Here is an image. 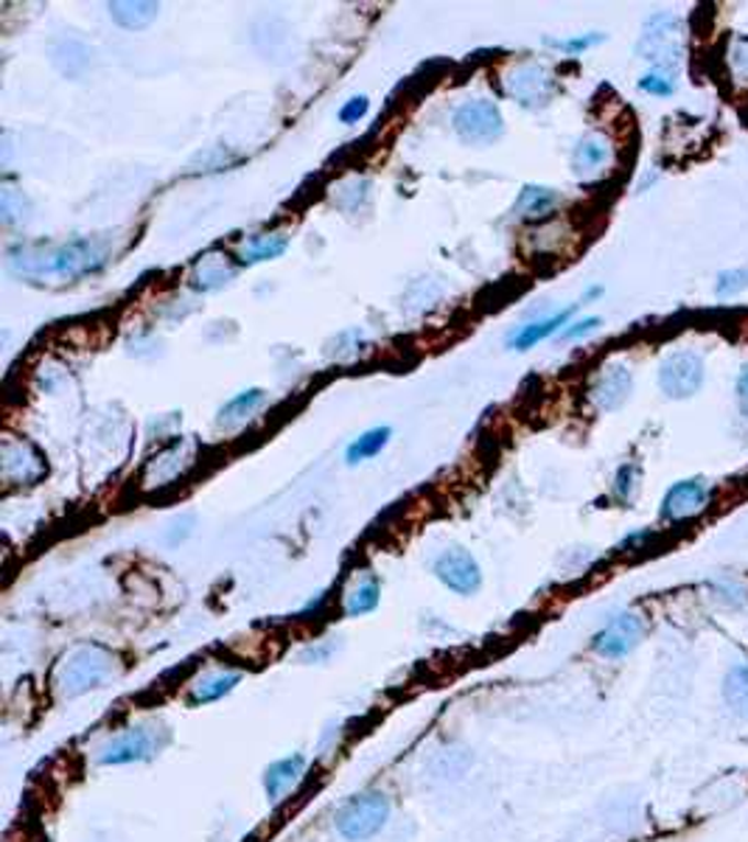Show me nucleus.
I'll return each mask as SVG.
<instances>
[{"mask_svg": "<svg viewBox=\"0 0 748 842\" xmlns=\"http://www.w3.org/2000/svg\"><path fill=\"white\" fill-rule=\"evenodd\" d=\"M609 157H612V146H609V141L600 139V135H589V139L580 141L578 149H574L572 166L578 175H592V171H598L600 166L609 164Z\"/></svg>", "mask_w": 748, "mask_h": 842, "instance_id": "16", "label": "nucleus"}, {"mask_svg": "<svg viewBox=\"0 0 748 842\" xmlns=\"http://www.w3.org/2000/svg\"><path fill=\"white\" fill-rule=\"evenodd\" d=\"M574 307L563 309V312H556V314H549V318H544V321H536V323H527V326H522L518 332L511 334V343L516 352H527V348H533L536 343H542V340L552 337L556 332H561V326H567V321L572 318Z\"/></svg>", "mask_w": 748, "mask_h": 842, "instance_id": "14", "label": "nucleus"}, {"mask_svg": "<svg viewBox=\"0 0 748 842\" xmlns=\"http://www.w3.org/2000/svg\"><path fill=\"white\" fill-rule=\"evenodd\" d=\"M710 500H712V489L706 480L701 478L681 480V484L670 486L665 500H661V520H668V522L690 520V517L706 511Z\"/></svg>", "mask_w": 748, "mask_h": 842, "instance_id": "10", "label": "nucleus"}, {"mask_svg": "<svg viewBox=\"0 0 748 842\" xmlns=\"http://www.w3.org/2000/svg\"><path fill=\"white\" fill-rule=\"evenodd\" d=\"M636 480H639V469H636V466H623V469L617 472V486H614V491H617L619 500L628 503L636 491Z\"/></svg>", "mask_w": 748, "mask_h": 842, "instance_id": "27", "label": "nucleus"}, {"mask_svg": "<svg viewBox=\"0 0 748 842\" xmlns=\"http://www.w3.org/2000/svg\"><path fill=\"white\" fill-rule=\"evenodd\" d=\"M160 747L163 742H157L155 728H126L101 744L96 761L104 767H121V764H132V761L152 758Z\"/></svg>", "mask_w": 748, "mask_h": 842, "instance_id": "7", "label": "nucleus"}, {"mask_svg": "<svg viewBox=\"0 0 748 842\" xmlns=\"http://www.w3.org/2000/svg\"><path fill=\"white\" fill-rule=\"evenodd\" d=\"M507 90L524 108H544L556 93V79L544 65H522L518 70H513Z\"/></svg>", "mask_w": 748, "mask_h": 842, "instance_id": "11", "label": "nucleus"}, {"mask_svg": "<svg viewBox=\"0 0 748 842\" xmlns=\"http://www.w3.org/2000/svg\"><path fill=\"white\" fill-rule=\"evenodd\" d=\"M737 405H740V413L748 419V365H743L740 377H737Z\"/></svg>", "mask_w": 748, "mask_h": 842, "instance_id": "31", "label": "nucleus"}, {"mask_svg": "<svg viewBox=\"0 0 748 842\" xmlns=\"http://www.w3.org/2000/svg\"><path fill=\"white\" fill-rule=\"evenodd\" d=\"M113 672L115 654L101 646H79L59 663L54 686H57L59 697H81V694L104 686L107 679L113 677Z\"/></svg>", "mask_w": 748, "mask_h": 842, "instance_id": "2", "label": "nucleus"}, {"mask_svg": "<svg viewBox=\"0 0 748 842\" xmlns=\"http://www.w3.org/2000/svg\"><path fill=\"white\" fill-rule=\"evenodd\" d=\"M724 699L737 717L748 719V663H737L724 679Z\"/></svg>", "mask_w": 748, "mask_h": 842, "instance_id": "17", "label": "nucleus"}, {"mask_svg": "<svg viewBox=\"0 0 748 842\" xmlns=\"http://www.w3.org/2000/svg\"><path fill=\"white\" fill-rule=\"evenodd\" d=\"M455 130L466 144L471 146H488L499 141V135L505 133V121L493 101L477 99L466 101L455 113Z\"/></svg>", "mask_w": 748, "mask_h": 842, "instance_id": "6", "label": "nucleus"}, {"mask_svg": "<svg viewBox=\"0 0 748 842\" xmlns=\"http://www.w3.org/2000/svg\"><path fill=\"white\" fill-rule=\"evenodd\" d=\"M598 43H603V34H592V37H578V40H563V43H556V45L558 48L569 51V54H578V51H587Z\"/></svg>", "mask_w": 748, "mask_h": 842, "instance_id": "29", "label": "nucleus"}, {"mask_svg": "<svg viewBox=\"0 0 748 842\" xmlns=\"http://www.w3.org/2000/svg\"><path fill=\"white\" fill-rule=\"evenodd\" d=\"M748 287V267H737V270H724L717 276L715 292L717 298H732Z\"/></svg>", "mask_w": 748, "mask_h": 842, "instance_id": "26", "label": "nucleus"}, {"mask_svg": "<svg viewBox=\"0 0 748 842\" xmlns=\"http://www.w3.org/2000/svg\"><path fill=\"white\" fill-rule=\"evenodd\" d=\"M287 236L281 233H269V236H253L249 245H244L242 262L247 265H256V262H267V258H278L283 251H287Z\"/></svg>", "mask_w": 748, "mask_h": 842, "instance_id": "22", "label": "nucleus"}, {"mask_svg": "<svg viewBox=\"0 0 748 842\" xmlns=\"http://www.w3.org/2000/svg\"><path fill=\"white\" fill-rule=\"evenodd\" d=\"M242 683V674L238 672H211L205 677H200L191 686V702L193 705H208L216 702V699L227 697L233 688Z\"/></svg>", "mask_w": 748, "mask_h": 842, "instance_id": "15", "label": "nucleus"}, {"mask_svg": "<svg viewBox=\"0 0 748 842\" xmlns=\"http://www.w3.org/2000/svg\"><path fill=\"white\" fill-rule=\"evenodd\" d=\"M435 576L440 578L443 585L449 587V590L460 592V596H471V592L480 590L482 585V573L477 560L462 547H449V551H443L440 556L435 560Z\"/></svg>", "mask_w": 748, "mask_h": 842, "instance_id": "9", "label": "nucleus"}, {"mask_svg": "<svg viewBox=\"0 0 748 842\" xmlns=\"http://www.w3.org/2000/svg\"><path fill=\"white\" fill-rule=\"evenodd\" d=\"M726 65H729V74L735 76L737 82L748 85V37L737 34L729 40V48H726Z\"/></svg>", "mask_w": 748, "mask_h": 842, "instance_id": "24", "label": "nucleus"}, {"mask_svg": "<svg viewBox=\"0 0 748 842\" xmlns=\"http://www.w3.org/2000/svg\"><path fill=\"white\" fill-rule=\"evenodd\" d=\"M379 607V581L376 578H365L345 598V616H368Z\"/></svg>", "mask_w": 748, "mask_h": 842, "instance_id": "21", "label": "nucleus"}, {"mask_svg": "<svg viewBox=\"0 0 748 842\" xmlns=\"http://www.w3.org/2000/svg\"><path fill=\"white\" fill-rule=\"evenodd\" d=\"M558 206V195L552 189H542V186H527L518 195L516 211L524 220H536V217H547L552 208Z\"/></svg>", "mask_w": 748, "mask_h": 842, "instance_id": "18", "label": "nucleus"}, {"mask_svg": "<svg viewBox=\"0 0 748 842\" xmlns=\"http://www.w3.org/2000/svg\"><path fill=\"white\" fill-rule=\"evenodd\" d=\"M390 818V798L384 793L356 795L337 811V831L350 842H365L384 829Z\"/></svg>", "mask_w": 748, "mask_h": 842, "instance_id": "4", "label": "nucleus"}, {"mask_svg": "<svg viewBox=\"0 0 748 842\" xmlns=\"http://www.w3.org/2000/svg\"><path fill=\"white\" fill-rule=\"evenodd\" d=\"M630 388H634V377L625 365H609L598 374L592 385V402L594 408L603 410V413H612L625 405V399L630 397Z\"/></svg>", "mask_w": 748, "mask_h": 842, "instance_id": "12", "label": "nucleus"}, {"mask_svg": "<svg viewBox=\"0 0 748 842\" xmlns=\"http://www.w3.org/2000/svg\"><path fill=\"white\" fill-rule=\"evenodd\" d=\"M368 108H370L368 96H354V99H350L348 104L339 110V121H343V124H356V121L368 113Z\"/></svg>", "mask_w": 748, "mask_h": 842, "instance_id": "28", "label": "nucleus"}, {"mask_svg": "<svg viewBox=\"0 0 748 842\" xmlns=\"http://www.w3.org/2000/svg\"><path fill=\"white\" fill-rule=\"evenodd\" d=\"M645 635V623L636 612H619L594 635L592 646L605 661H623L639 646Z\"/></svg>", "mask_w": 748, "mask_h": 842, "instance_id": "8", "label": "nucleus"}, {"mask_svg": "<svg viewBox=\"0 0 748 842\" xmlns=\"http://www.w3.org/2000/svg\"><path fill=\"white\" fill-rule=\"evenodd\" d=\"M639 90H645V93H650V96H673L676 93V79H673V74H670V70L656 68L639 79Z\"/></svg>", "mask_w": 748, "mask_h": 842, "instance_id": "25", "label": "nucleus"}, {"mask_svg": "<svg viewBox=\"0 0 748 842\" xmlns=\"http://www.w3.org/2000/svg\"><path fill=\"white\" fill-rule=\"evenodd\" d=\"M598 326H600V318H583V321H578V323H572L569 329H563V340L583 337V334L594 332Z\"/></svg>", "mask_w": 748, "mask_h": 842, "instance_id": "30", "label": "nucleus"}, {"mask_svg": "<svg viewBox=\"0 0 748 842\" xmlns=\"http://www.w3.org/2000/svg\"><path fill=\"white\" fill-rule=\"evenodd\" d=\"M157 3H110V14L124 29H146L157 18Z\"/></svg>", "mask_w": 748, "mask_h": 842, "instance_id": "20", "label": "nucleus"}, {"mask_svg": "<svg viewBox=\"0 0 748 842\" xmlns=\"http://www.w3.org/2000/svg\"><path fill=\"white\" fill-rule=\"evenodd\" d=\"M390 435H393V430L390 428L368 430V433L359 435V439H356L354 444L345 450V458H348V464H362V461L373 458V455H379L381 450H384V444L390 441Z\"/></svg>", "mask_w": 748, "mask_h": 842, "instance_id": "19", "label": "nucleus"}, {"mask_svg": "<svg viewBox=\"0 0 748 842\" xmlns=\"http://www.w3.org/2000/svg\"><path fill=\"white\" fill-rule=\"evenodd\" d=\"M303 773H306V758L303 755H287V758L269 764L267 773H264V789H267L269 804H281L294 786L300 784Z\"/></svg>", "mask_w": 748, "mask_h": 842, "instance_id": "13", "label": "nucleus"}, {"mask_svg": "<svg viewBox=\"0 0 748 842\" xmlns=\"http://www.w3.org/2000/svg\"><path fill=\"white\" fill-rule=\"evenodd\" d=\"M101 265H104V253L93 242H70V245L51 247L45 253H12V267H18L20 276L37 278V281L40 278L76 281L88 273H96Z\"/></svg>", "mask_w": 748, "mask_h": 842, "instance_id": "1", "label": "nucleus"}, {"mask_svg": "<svg viewBox=\"0 0 748 842\" xmlns=\"http://www.w3.org/2000/svg\"><path fill=\"white\" fill-rule=\"evenodd\" d=\"M686 25L679 14L656 12L645 20L643 37L636 43V54L661 70H673L684 57Z\"/></svg>", "mask_w": 748, "mask_h": 842, "instance_id": "3", "label": "nucleus"}, {"mask_svg": "<svg viewBox=\"0 0 748 842\" xmlns=\"http://www.w3.org/2000/svg\"><path fill=\"white\" fill-rule=\"evenodd\" d=\"M704 385V359L690 348L668 354L659 365V388L670 399L695 397Z\"/></svg>", "mask_w": 748, "mask_h": 842, "instance_id": "5", "label": "nucleus"}, {"mask_svg": "<svg viewBox=\"0 0 748 842\" xmlns=\"http://www.w3.org/2000/svg\"><path fill=\"white\" fill-rule=\"evenodd\" d=\"M258 405H264V390H244V394L233 397L225 408L219 410V421H222V424H233V421L247 419L249 413H256Z\"/></svg>", "mask_w": 748, "mask_h": 842, "instance_id": "23", "label": "nucleus"}]
</instances>
